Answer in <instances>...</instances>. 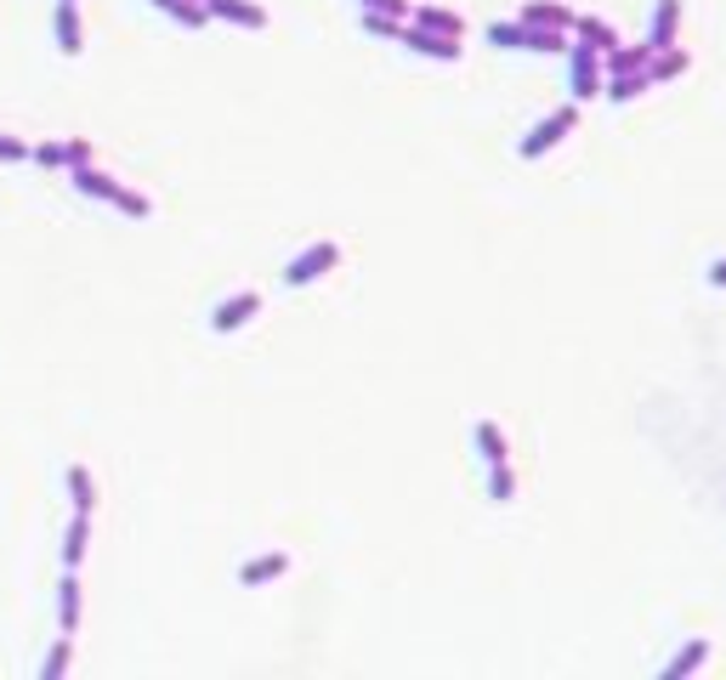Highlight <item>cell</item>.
<instances>
[{
	"label": "cell",
	"instance_id": "6da1fadb",
	"mask_svg": "<svg viewBox=\"0 0 726 680\" xmlns=\"http://www.w3.org/2000/svg\"><path fill=\"white\" fill-rule=\"evenodd\" d=\"M488 46L499 52H539V57H557L568 52V35L562 29H534V23H488Z\"/></svg>",
	"mask_w": 726,
	"mask_h": 680
},
{
	"label": "cell",
	"instance_id": "7a4b0ae2",
	"mask_svg": "<svg viewBox=\"0 0 726 680\" xmlns=\"http://www.w3.org/2000/svg\"><path fill=\"white\" fill-rule=\"evenodd\" d=\"M330 267H341V244H335V239H318V244L302 249V256L284 261L279 279H284V290H307V284H318Z\"/></svg>",
	"mask_w": 726,
	"mask_h": 680
},
{
	"label": "cell",
	"instance_id": "3957f363",
	"mask_svg": "<svg viewBox=\"0 0 726 680\" xmlns=\"http://www.w3.org/2000/svg\"><path fill=\"white\" fill-rule=\"evenodd\" d=\"M573 125H579V103H562L557 114H545V119L534 125V131L517 142V154H522V159H545L550 147H557V142L573 131Z\"/></svg>",
	"mask_w": 726,
	"mask_h": 680
},
{
	"label": "cell",
	"instance_id": "277c9868",
	"mask_svg": "<svg viewBox=\"0 0 726 680\" xmlns=\"http://www.w3.org/2000/svg\"><path fill=\"white\" fill-rule=\"evenodd\" d=\"M568 91L573 103H590V97H602V52L596 46H568Z\"/></svg>",
	"mask_w": 726,
	"mask_h": 680
},
{
	"label": "cell",
	"instance_id": "5b68a950",
	"mask_svg": "<svg viewBox=\"0 0 726 680\" xmlns=\"http://www.w3.org/2000/svg\"><path fill=\"white\" fill-rule=\"evenodd\" d=\"M256 312H262V295H256V290H239V295H228V300H216V307H211V330H216V335H233V330H244Z\"/></svg>",
	"mask_w": 726,
	"mask_h": 680
},
{
	"label": "cell",
	"instance_id": "8992f818",
	"mask_svg": "<svg viewBox=\"0 0 726 680\" xmlns=\"http://www.w3.org/2000/svg\"><path fill=\"white\" fill-rule=\"evenodd\" d=\"M397 40H404L409 52H420V57H437V63H460V40H448V35H432V29H420V23H404V29H397Z\"/></svg>",
	"mask_w": 726,
	"mask_h": 680
},
{
	"label": "cell",
	"instance_id": "52a82bcc",
	"mask_svg": "<svg viewBox=\"0 0 726 680\" xmlns=\"http://www.w3.org/2000/svg\"><path fill=\"white\" fill-rule=\"evenodd\" d=\"M205 12L221 23H239V29H267V7H256V0H205Z\"/></svg>",
	"mask_w": 726,
	"mask_h": 680
},
{
	"label": "cell",
	"instance_id": "ba28073f",
	"mask_svg": "<svg viewBox=\"0 0 726 680\" xmlns=\"http://www.w3.org/2000/svg\"><path fill=\"white\" fill-rule=\"evenodd\" d=\"M284 573H290V556H284V550H267V556L239 567V585L244 590H262V585H272V578H284Z\"/></svg>",
	"mask_w": 726,
	"mask_h": 680
},
{
	"label": "cell",
	"instance_id": "9c48e42d",
	"mask_svg": "<svg viewBox=\"0 0 726 680\" xmlns=\"http://www.w3.org/2000/svg\"><path fill=\"white\" fill-rule=\"evenodd\" d=\"M704 664H710V641H704V636H692V641L659 669V680H687V675H698Z\"/></svg>",
	"mask_w": 726,
	"mask_h": 680
},
{
	"label": "cell",
	"instance_id": "30bf717a",
	"mask_svg": "<svg viewBox=\"0 0 726 680\" xmlns=\"http://www.w3.org/2000/svg\"><path fill=\"white\" fill-rule=\"evenodd\" d=\"M675 29H682V0H653V23H647V46H675Z\"/></svg>",
	"mask_w": 726,
	"mask_h": 680
},
{
	"label": "cell",
	"instance_id": "8fae6325",
	"mask_svg": "<svg viewBox=\"0 0 726 680\" xmlns=\"http://www.w3.org/2000/svg\"><path fill=\"white\" fill-rule=\"evenodd\" d=\"M58 52L63 57L86 52V29H80V7H74V0H58Z\"/></svg>",
	"mask_w": 726,
	"mask_h": 680
},
{
	"label": "cell",
	"instance_id": "7c38bea8",
	"mask_svg": "<svg viewBox=\"0 0 726 680\" xmlns=\"http://www.w3.org/2000/svg\"><path fill=\"white\" fill-rule=\"evenodd\" d=\"M74 193H86V198H103V205H114L119 198V182L109 170H97V165H74Z\"/></svg>",
	"mask_w": 726,
	"mask_h": 680
},
{
	"label": "cell",
	"instance_id": "4fadbf2b",
	"mask_svg": "<svg viewBox=\"0 0 726 680\" xmlns=\"http://www.w3.org/2000/svg\"><path fill=\"white\" fill-rule=\"evenodd\" d=\"M58 629H63V636L80 629V578H74V567L58 578Z\"/></svg>",
	"mask_w": 726,
	"mask_h": 680
},
{
	"label": "cell",
	"instance_id": "5bb4252c",
	"mask_svg": "<svg viewBox=\"0 0 726 680\" xmlns=\"http://www.w3.org/2000/svg\"><path fill=\"white\" fill-rule=\"evenodd\" d=\"M471 442H477V460H483V465H506V460H511V442H506V432H499L494 420H477Z\"/></svg>",
	"mask_w": 726,
	"mask_h": 680
},
{
	"label": "cell",
	"instance_id": "9a60e30c",
	"mask_svg": "<svg viewBox=\"0 0 726 680\" xmlns=\"http://www.w3.org/2000/svg\"><path fill=\"white\" fill-rule=\"evenodd\" d=\"M409 23H420V29H432V35H448V40L466 35V17L443 12V7H409Z\"/></svg>",
	"mask_w": 726,
	"mask_h": 680
},
{
	"label": "cell",
	"instance_id": "2e32d148",
	"mask_svg": "<svg viewBox=\"0 0 726 680\" xmlns=\"http://www.w3.org/2000/svg\"><path fill=\"white\" fill-rule=\"evenodd\" d=\"M522 23H534V29H573V12L562 7V0H528V7H522Z\"/></svg>",
	"mask_w": 726,
	"mask_h": 680
},
{
	"label": "cell",
	"instance_id": "e0dca14e",
	"mask_svg": "<svg viewBox=\"0 0 726 680\" xmlns=\"http://www.w3.org/2000/svg\"><path fill=\"white\" fill-rule=\"evenodd\" d=\"M641 91H653V80H647V68H631V74H608V80H602V97H608V103H636Z\"/></svg>",
	"mask_w": 726,
	"mask_h": 680
},
{
	"label": "cell",
	"instance_id": "ac0fdd59",
	"mask_svg": "<svg viewBox=\"0 0 726 680\" xmlns=\"http://www.w3.org/2000/svg\"><path fill=\"white\" fill-rule=\"evenodd\" d=\"M692 68V57L682 52V46H659V52H653V63H647V80H682V74Z\"/></svg>",
	"mask_w": 726,
	"mask_h": 680
},
{
	"label": "cell",
	"instance_id": "d6986e66",
	"mask_svg": "<svg viewBox=\"0 0 726 680\" xmlns=\"http://www.w3.org/2000/svg\"><path fill=\"white\" fill-rule=\"evenodd\" d=\"M86 550H91V516H86V511H74L68 534H63V567H80V562H86Z\"/></svg>",
	"mask_w": 726,
	"mask_h": 680
},
{
	"label": "cell",
	"instance_id": "ffe728a7",
	"mask_svg": "<svg viewBox=\"0 0 726 680\" xmlns=\"http://www.w3.org/2000/svg\"><path fill=\"white\" fill-rule=\"evenodd\" d=\"M568 35H579L585 46H596V52H613V46H619V29H613V23H602V17H573Z\"/></svg>",
	"mask_w": 726,
	"mask_h": 680
},
{
	"label": "cell",
	"instance_id": "44dd1931",
	"mask_svg": "<svg viewBox=\"0 0 726 680\" xmlns=\"http://www.w3.org/2000/svg\"><path fill=\"white\" fill-rule=\"evenodd\" d=\"M63 483H68V499H74V511H97V483H91V471L86 465H68V476H63Z\"/></svg>",
	"mask_w": 726,
	"mask_h": 680
},
{
	"label": "cell",
	"instance_id": "7402d4cb",
	"mask_svg": "<svg viewBox=\"0 0 726 680\" xmlns=\"http://www.w3.org/2000/svg\"><path fill=\"white\" fill-rule=\"evenodd\" d=\"M154 7L165 12V17H177L182 29H205L211 23V12H205V0H154Z\"/></svg>",
	"mask_w": 726,
	"mask_h": 680
},
{
	"label": "cell",
	"instance_id": "603a6c76",
	"mask_svg": "<svg viewBox=\"0 0 726 680\" xmlns=\"http://www.w3.org/2000/svg\"><path fill=\"white\" fill-rule=\"evenodd\" d=\"M488 499H494V505H511V499H517V471H511V460H506V465H488Z\"/></svg>",
	"mask_w": 726,
	"mask_h": 680
},
{
	"label": "cell",
	"instance_id": "cb8c5ba5",
	"mask_svg": "<svg viewBox=\"0 0 726 680\" xmlns=\"http://www.w3.org/2000/svg\"><path fill=\"white\" fill-rule=\"evenodd\" d=\"M68 658H74V636H58V646L46 652V664H40V680H63L68 675Z\"/></svg>",
	"mask_w": 726,
	"mask_h": 680
},
{
	"label": "cell",
	"instance_id": "d4e9b609",
	"mask_svg": "<svg viewBox=\"0 0 726 680\" xmlns=\"http://www.w3.org/2000/svg\"><path fill=\"white\" fill-rule=\"evenodd\" d=\"M114 210H119V216H131V221H148V216H154V205H148V198H142V193H131V188H119V198H114Z\"/></svg>",
	"mask_w": 726,
	"mask_h": 680
},
{
	"label": "cell",
	"instance_id": "484cf974",
	"mask_svg": "<svg viewBox=\"0 0 726 680\" xmlns=\"http://www.w3.org/2000/svg\"><path fill=\"white\" fill-rule=\"evenodd\" d=\"M29 159H40L46 170H68V142H40L29 147Z\"/></svg>",
	"mask_w": 726,
	"mask_h": 680
},
{
	"label": "cell",
	"instance_id": "4316f807",
	"mask_svg": "<svg viewBox=\"0 0 726 680\" xmlns=\"http://www.w3.org/2000/svg\"><path fill=\"white\" fill-rule=\"evenodd\" d=\"M358 17H364V29L381 35V40H397V29L409 23V17H381V12H358Z\"/></svg>",
	"mask_w": 726,
	"mask_h": 680
},
{
	"label": "cell",
	"instance_id": "83f0119b",
	"mask_svg": "<svg viewBox=\"0 0 726 680\" xmlns=\"http://www.w3.org/2000/svg\"><path fill=\"white\" fill-rule=\"evenodd\" d=\"M358 12H381V17H409V0H358Z\"/></svg>",
	"mask_w": 726,
	"mask_h": 680
},
{
	"label": "cell",
	"instance_id": "f1b7e54d",
	"mask_svg": "<svg viewBox=\"0 0 726 680\" xmlns=\"http://www.w3.org/2000/svg\"><path fill=\"white\" fill-rule=\"evenodd\" d=\"M0 159H7V165L29 159V142H23V137H0Z\"/></svg>",
	"mask_w": 726,
	"mask_h": 680
},
{
	"label": "cell",
	"instance_id": "f546056e",
	"mask_svg": "<svg viewBox=\"0 0 726 680\" xmlns=\"http://www.w3.org/2000/svg\"><path fill=\"white\" fill-rule=\"evenodd\" d=\"M74 165H91V142H86V137L68 142V170H74Z\"/></svg>",
	"mask_w": 726,
	"mask_h": 680
},
{
	"label": "cell",
	"instance_id": "4dcf8cb0",
	"mask_svg": "<svg viewBox=\"0 0 726 680\" xmlns=\"http://www.w3.org/2000/svg\"><path fill=\"white\" fill-rule=\"evenodd\" d=\"M704 279H710L715 290H726V256H715V261L704 267Z\"/></svg>",
	"mask_w": 726,
	"mask_h": 680
}]
</instances>
